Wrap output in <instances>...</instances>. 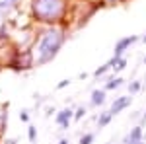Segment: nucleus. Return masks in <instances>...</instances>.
Returning <instances> with one entry per match:
<instances>
[{"instance_id": "obj_11", "label": "nucleus", "mask_w": 146, "mask_h": 144, "mask_svg": "<svg viewBox=\"0 0 146 144\" xmlns=\"http://www.w3.org/2000/svg\"><path fill=\"white\" fill-rule=\"evenodd\" d=\"M109 72H111V64H109V60H107L105 64H101V66H98V68H96L92 76H94V78H103V76H107Z\"/></svg>"}, {"instance_id": "obj_27", "label": "nucleus", "mask_w": 146, "mask_h": 144, "mask_svg": "<svg viewBox=\"0 0 146 144\" xmlns=\"http://www.w3.org/2000/svg\"><path fill=\"white\" fill-rule=\"evenodd\" d=\"M144 64H146V55H144Z\"/></svg>"}, {"instance_id": "obj_18", "label": "nucleus", "mask_w": 146, "mask_h": 144, "mask_svg": "<svg viewBox=\"0 0 146 144\" xmlns=\"http://www.w3.org/2000/svg\"><path fill=\"white\" fill-rule=\"evenodd\" d=\"M20 121L22 123H29V111H20Z\"/></svg>"}, {"instance_id": "obj_3", "label": "nucleus", "mask_w": 146, "mask_h": 144, "mask_svg": "<svg viewBox=\"0 0 146 144\" xmlns=\"http://www.w3.org/2000/svg\"><path fill=\"white\" fill-rule=\"evenodd\" d=\"M140 41V37L138 35H127V37H121L117 43H115V49H113V56H125V53L133 47L135 43H138Z\"/></svg>"}, {"instance_id": "obj_19", "label": "nucleus", "mask_w": 146, "mask_h": 144, "mask_svg": "<svg viewBox=\"0 0 146 144\" xmlns=\"http://www.w3.org/2000/svg\"><path fill=\"white\" fill-rule=\"evenodd\" d=\"M6 10H8V4H6V2H0V22H2V18L6 16Z\"/></svg>"}, {"instance_id": "obj_6", "label": "nucleus", "mask_w": 146, "mask_h": 144, "mask_svg": "<svg viewBox=\"0 0 146 144\" xmlns=\"http://www.w3.org/2000/svg\"><path fill=\"white\" fill-rule=\"evenodd\" d=\"M140 140H144V129H142V125H135L123 136V144H136V142H140Z\"/></svg>"}, {"instance_id": "obj_9", "label": "nucleus", "mask_w": 146, "mask_h": 144, "mask_svg": "<svg viewBox=\"0 0 146 144\" xmlns=\"http://www.w3.org/2000/svg\"><path fill=\"white\" fill-rule=\"evenodd\" d=\"M109 64H111V72H113V76L115 74H119V72H123L125 68H127V58L125 56H111L109 58Z\"/></svg>"}, {"instance_id": "obj_14", "label": "nucleus", "mask_w": 146, "mask_h": 144, "mask_svg": "<svg viewBox=\"0 0 146 144\" xmlns=\"http://www.w3.org/2000/svg\"><path fill=\"white\" fill-rule=\"evenodd\" d=\"M94 140H96V134L94 133H84L78 138V144H94Z\"/></svg>"}, {"instance_id": "obj_26", "label": "nucleus", "mask_w": 146, "mask_h": 144, "mask_svg": "<svg viewBox=\"0 0 146 144\" xmlns=\"http://www.w3.org/2000/svg\"><path fill=\"white\" fill-rule=\"evenodd\" d=\"M136 144H146V140H140V142H136Z\"/></svg>"}, {"instance_id": "obj_13", "label": "nucleus", "mask_w": 146, "mask_h": 144, "mask_svg": "<svg viewBox=\"0 0 146 144\" xmlns=\"http://www.w3.org/2000/svg\"><path fill=\"white\" fill-rule=\"evenodd\" d=\"M6 125H8V109L2 107V111H0V136L6 131Z\"/></svg>"}, {"instance_id": "obj_22", "label": "nucleus", "mask_w": 146, "mask_h": 144, "mask_svg": "<svg viewBox=\"0 0 146 144\" xmlns=\"http://www.w3.org/2000/svg\"><path fill=\"white\" fill-rule=\"evenodd\" d=\"M2 2H6L8 6H16V2H18V0H2Z\"/></svg>"}, {"instance_id": "obj_5", "label": "nucleus", "mask_w": 146, "mask_h": 144, "mask_svg": "<svg viewBox=\"0 0 146 144\" xmlns=\"http://www.w3.org/2000/svg\"><path fill=\"white\" fill-rule=\"evenodd\" d=\"M72 119H74V109H70V107H64V109L56 111V115H55V123L62 131H66L68 127H70Z\"/></svg>"}, {"instance_id": "obj_21", "label": "nucleus", "mask_w": 146, "mask_h": 144, "mask_svg": "<svg viewBox=\"0 0 146 144\" xmlns=\"http://www.w3.org/2000/svg\"><path fill=\"white\" fill-rule=\"evenodd\" d=\"M2 144H18V138H6Z\"/></svg>"}, {"instance_id": "obj_1", "label": "nucleus", "mask_w": 146, "mask_h": 144, "mask_svg": "<svg viewBox=\"0 0 146 144\" xmlns=\"http://www.w3.org/2000/svg\"><path fill=\"white\" fill-rule=\"evenodd\" d=\"M64 43H66L64 25H45L41 31H37V35H33V47H31L35 66H45L53 62Z\"/></svg>"}, {"instance_id": "obj_25", "label": "nucleus", "mask_w": 146, "mask_h": 144, "mask_svg": "<svg viewBox=\"0 0 146 144\" xmlns=\"http://www.w3.org/2000/svg\"><path fill=\"white\" fill-rule=\"evenodd\" d=\"M140 121H142V123H146V113L142 115V117H140Z\"/></svg>"}, {"instance_id": "obj_20", "label": "nucleus", "mask_w": 146, "mask_h": 144, "mask_svg": "<svg viewBox=\"0 0 146 144\" xmlns=\"http://www.w3.org/2000/svg\"><path fill=\"white\" fill-rule=\"evenodd\" d=\"M123 2H127V0H103L105 6H117V4H123Z\"/></svg>"}, {"instance_id": "obj_17", "label": "nucleus", "mask_w": 146, "mask_h": 144, "mask_svg": "<svg viewBox=\"0 0 146 144\" xmlns=\"http://www.w3.org/2000/svg\"><path fill=\"white\" fill-rule=\"evenodd\" d=\"M70 82H72L70 78H64V80H60V82L56 84V90H64V88H68V86H70Z\"/></svg>"}, {"instance_id": "obj_4", "label": "nucleus", "mask_w": 146, "mask_h": 144, "mask_svg": "<svg viewBox=\"0 0 146 144\" xmlns=\"http://www.w3.org/2000/svg\"><path fill=\"white\" fill-rule=\"evenodd\" d=\"M131 103H133V98H131V94H129V96H119V98H115V100L111 101L109 113H111L113 117H115V115L123 113L127 107H131Z\"/></svg>"}, {"instance_id": "obj_7", "label": "nucleus", "mask_w": 146, "mask_h": 144, "mask_svg": "<svg viewBox=\"0 0 146 144\" xmlns=\"http://www.w3.org/2000/svg\"><path fill=\"white\" fill-rule=\"evenodd\" d=\"M105 103H107V92L103 88H96L90 96V105L92 107H103Z\"/></svg>"}, {"instance_id": "obj_12", "label": "nucleus", "mask_w": 146, "mask_h": 144, "mask_svg": "<svg viewBox=\"0 0 146 144\" xmlns=\"http://www.w3.org/2000/svg\"><path fill=\"white\" fill-rule=\"evenodd\" d=\"M144 86V82H140V80H131L129 84H127V88H129V94L133 96V94H138L140 90Z\"/></svg>"}, {"instance_id": "obj_28", "label": "nucleus", "mask_w": 146, "mask_h": 144, "mask_svg": "<svg viewBox=\"0 0 146 144\" xmlns=\"http://www.w3.org/2000/svg\"><path fill=\"white\" fill-rule=\"evenodd\" d=\"M144 84H146V80H144Z\"/></svg>"}, {"instance_id": "obj_23", "label": "nucleus", "mask_w": 146, "mask_h": 144, "mask_svg": "<svg viewBox=\"0 0 146 144\" xmlns=\"http://www.w3.org/2000/svg\"><path fill=\"white\" fill-rule=\"evenodd\" d=\"M56 144H70V142H68V138H60V140H58Z\"/></svg>"}, {"instance_id": "obj_15", "label": "nucleus", "mask_w": 146, "mask_h": 144, "mask_svg": "<svg viewBox=\"0 0 146 144\" xmlns=\"http://www.w3.org/2000/svg\"><path fill=\"white\" fill-rule=\"evenodd\" d=\"M27 138H29L31 144H35V140H37V127H33V125L27 127Z\"/></svg>"}, {"instance_id": "obj_8", "label": "nucleus", "mask_w": 146, "mask_h": 144, "mask_svg": "<svg viewBox=\"0 0 146 144\" xmlns=\"http://www.w3.org/2000/svg\"><path fill=\"white\" fill-rule=\"evenodd\" d=\"M121 86H125V80L121 76H107L105 84H103V90L105 92H115V90H119Z\"/></svg>"}, {"instance_id": "obj_16", "label": "nucleus", "mask_w": 146, "mask_h": 144, "mask_svg": "<svg viewBox=\"0 0 146 144\" xmlns=\"http://www.w3.org/2000/svg\"><path fill=\"white\" fill-rule=\"evenodd\" d=\"M86 113H88L86 107H78V109L74 111V121H82V119L86 117Z\"/></svg>"}, {"instance_id": "obj_24", "label": "nucleus", "mask_w": 146, "mask_h": 144, "mask_svg": "<svg viewBox=\"0 0 146 144\" xmlns=\"http://www.w3.org/2000/svg\"><path fill=\"white\" fill-rule=\"evenodd\" d=\"M140 41H142V43H144V45H146V33H144V35H142V37H140Z\"/></svg>"}, {"instance_id": "obj_2", "label": "nucleus", "mask_w": 146, "mask_h": 144, "mask_svg": "<svg viewBox=\"0 0 146 144\" xmlns=\"http://www.w3.org/2000/svg\"><path fill=\"white\" fill-rule=\"evenodd\" d=\"M33 20L45 25H60L66 20L68 4L66 0H33L31 2Z\"/></svg>"}, {"instance_id": "obj_10", "label": "nucleus", "mask_w": 146, "mask_h": 144, "mask_svg": "<svg viewBox=\"0 0 146 144\" xmlns=\"http://www.w3.org/2000/svg\"><path fill=\"white\" fill-rule=\"evenodd\" d=\"M111 121H113V115L109 113V109H107V111H101L100 115L96 117V123H98V129H100V131H101V129H105Z\"/></svg>"}]
</instances>
